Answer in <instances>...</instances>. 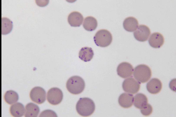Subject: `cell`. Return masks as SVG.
I'll list each match as a JSON object with an SVG mask.
<instances>
[{
    "label": "cell",
    "instance_id": "1",
    "mask_svg": "<svg viewBox=\"0 0 176 117\" xmlns=\"http://www.w3.org/2000/svg\"><path fill=\"white\" fill-rule=\"evenodd\" d=\"M77 113L83 116H88L94 112L95 105L93 101L89 98H80L77 101L76 106Z\"/></svg>",
    "mask_w": 176,
    "mask_h": 117
},
{
    "label": "cell",
    "instance_id": "2",
    "mask_svg": "<svg viewBox=\"0 0 176 117\" xmlns=\"http://www.w3.org/2000/svg\"><path fill=\"white\" fill-rule=\"evenodd\" d=\"M66 88L71 93L78 94L82 93L85 87L84 80L78 76H74L70 77L66 84Z\"/></svg>",
    "mask_w": 176,
    "mask_h": 117
},
{
    "label": "cell",
    "instance_id": "3",
    "mask_svg": "<svg viewBox=\"0 0 176 117\" xmlns=\"http://www.w3.org/2000/svg\"><path fill=\"white\" fill-rule=\"evenodd\" d=\"M151 75V69L146 65L140 64L135 68L133 76L139 82L144 83L147 82L150 78Z\"/></svg>",
    "mask_w": 176,
    "mask_h": 117
},
{
    "label": "cell",
    "instance_id": "4",
    "mask_svg": "<svg viewBox=\"0 0 176 117\" xmlns=\"http://www.w3.org/2000/svg\"><path fill=\"white\" fill-rule=\"evenodd\" d=\"M95 43L98 46L106 47L109 46L112 40L111 32L106 29H101L96 33L94 37Z\"/></svg>",
    "mask_w": 176,
    "mask_h": 117
},
{
    "label": "cell",
    "instance_id": "5",
    "mask_svg": "<svg viewBox=\"0 0 176 117\" xmlns=\"http://www.w3.org/2000/svg\"><path fill=\"white\" fill-rule=\"evenodd\" d=\"M63 98L62 91L58 88H52L47 92V100L52 105H56L59 104L62 101Z\"/></svg>",
    "mask_w": 176,
    "mask_h": 117
},
{
    "label": "cell",
    "instance_id": "6",
    "mask_svg": "<svg viewBox=\"0 0 176 117\" xmlns=\"http://www.w3.org/2000/svg\"><path fill=\"white\" fill-rule=\"evenodd\" d=\"M140 84L133 78L125 79L122 83V88L126 92L132 94L137 93L139 90Z\"/></svg>",
    "mask_w": 176,
    "mask_h": 117
},
{
    "label": "cell",
    "instance_id": "7",
    "mask_svg": "<svg viewBox=\"0 0 176 117\" xmlns=\"http://www.w3.org/2000/svg\"><path fill=\"white\" fill-rule=\"evenodd\" d=\"M46 92L44 89L40 87H35L31 90L30 97L31 100L38 104L43 103L46 100Z\"/></svg>",
    "mask_w": 176,
    "mask_h": 117
},
{
    "label": "cell",
    "instance_id": "8",
    "mask_svg": "<svg viewBox=\"0 0 176 117\" xmlns=\"http://www.w3.org/2000/svg\"><path fill=\"white\" fill-rule=\"evenodd\" d=\"M133 71L132 66L127 62L120 63L117 68L118 75L121 77L126 78L132 76Z\"/></svg>",
    "mask_w": 176,
    "mask_h": 117
},
{
    "label": "cell",
    "instance_id": "9",
    "mask_svg": "<svg viewBox=\"0 0 176 117\" xmlns=\"http://www.w3.org/2000/svg\"><path fill=\"white\" fill-rule=\"evenodd\" d=\"M150 34V30L149 28L145 25L141 24L134 32L133 35L137 40L144 42L148 39Z\"/></svg>",
    "mask_w": 176,
    "mask_h": 117
},
{
    "label": "cell",
    "instance_id": "10",
    "mask_svg": "<svg viewBox=\"0 0 176 117\" xmlns=\"http://www.w3.org/2000/svg\"><path fill=\"white\" fill-rule=\"evenodd\" d=\"M148 41L151 47L154 48H159L163 44L164 38L161 34L158 32H155L150 35Z\"/></svg>",
    "mask_w": 176,
    "mask_h": 117
},
{
    "label": "cell",
    "instance_id": "11",
    "mask_svg": "<svg viewBox=\"0 0 176 117\" xmlns=\"http://www.w3.org/2000/svg\"><path fill=\"white\" fill-rule=\"evenodd\" d=\"M162 84L161 81L157 78L151 79L146 85V88L150 93L155 94L159 93L161 90Z\"/></svg>",
    "mask_w": 176,
    "mask_h": 117
},
{
    "label": "cell",
    "instance_id": "12",
    "mask_svg": "<svg viewBox=\"0 0 176 117\" xmlns=\"http://www.w3.org/2000/svg\"><path fill=\"white\" fill-rule=\"evenodd\" d=\"M83 17L79 12L74 11L71 13L67 18V21L69 24L72 27H78L82 24Z\"/></svg>",
    "mask_w": 176,
    "mask_h": 117
},
{
    "label": "cell",
    "instance_id": "13",
    "mask_svg": "<svg viewBox=\"0 0 176 117\" xmlns=\"http://www.w3.org/2000/svg\"><path fill=\"white\" fill-rule=\"evenodd\" d=\"M134 98L133 95L128 93H124L120 95L118 99V102L122 107L128 108L133 105Z\"/></svg>",
    "mask_w": 176,
    "mask_h": 117
},
{
    "label": "cell",
    "instance_id": "14",
    "mask_svg": "<svg viewBox=\"0 0 176 117\" xmlns=\"http://www.w3.org/2000/svg\"><path fill=\"white\" fill-rule=\"evenodd\" d=\"M138 25V20L135 17L132 16L126 18L123 23L124 29L129 32H133L136 30Z\"/></svg>",
    "mask_w": 176,
    "mask_h": 117
},
{
    "label": "cell",
    "instance_id": "15",
    "mask_svg": "<svg viewBox=\"0 0 176 117\" xmlns=\"http://www.w3.org/2000/svg\"><path fill=\"white\" fill-rule=\"evenodd\" d=\"M40 111L39 108L37 105L29 103L26 106L24 116L26 117H36Z\"/></svg>",
    "mask_w": 176,
    "mask_h": 117
},
{
    "label": "cell",
    "instance_id": "16",
    "mask_svg": "<svg viewBox=\"0 0 176 117\" xmlns=\"http://www.w3.org/2000/svg\"><path fill=\"white\" fill-rule=\"evenodd\" d=\"M94 53L91 47H85L82 48L79 51V57L84 62L90 61L92 58Z\"/></svg>",
    "mask_w": 176,
    "mask_h": 117
},
{
    "label": "cell",
    "instance_id": "17",
    "mask_svg": "<svg viewBox=\"0 0 176 117\" xmlns=\"http://www.w3.org/2000/svg\"><path fill=\"white\" fill-rule=\"evenodd\" d=\"M10 111L11 114L15 117L23 116L25 113V109L23 105L19 102L12 105L10 107Z\"/></svg>",
    "mask_w": 176,
    "mask_h": 117
},
{
    "label": "cell",
    "instance_id": "18",
    "mask_svg": "<svg viewBox=\"0 0 176 117\" xmlns=\"http://www.w3.org/2000/svg\"><path fill=\"white\" fill-rule=\"evenodd\" d=\"M97 26V19L91 16H88L85 18L83 24V26L87 31H92L94 30Z\"/></svg>",
    "mask_w": 176,
    "mask_h": 117
},
{
    "label": "cell",
    "instance_id": "19",
    "mask_svg": "<svg viewBox=\"0 0 176 117\" xmlns=\"http://www.w3.org/2000/svg\"><path fill=\"white\" fill-rule=\"evenodd\" d=\"M148 103V98L145 95L139 93L136 95L134 97V105L136 108L141 109Z\"/></svg>",
    "mask_w": 176,
    "mask_h": 117
},
{
    "label": "cell",
    "instance_id": "20",
    "mask_svg": "<svg viewBox=\"0 0 176 117\" xmlns=\"http://www.w3.org/2000/svg\"><path fill=\"white\" fill-rule=\"evenodd\" d=\"M1 33L5 35L9 33L13 27L12 21L6 17H2L1 19Z\"/></svg>",
    "mask_w": 176,
    "mask_h": 117
},
{
    "label": "cell",
    "instance_id": "21",
    "mask_svg": "<svg viewBox=\"0 0 176 117\" xmlns=\"http://www.w3.org/2000/svg\"><path fill=\"white\" fill-rule=\"evenodd\" d=\"M18 95L17 93L12 90L7 91L4 95L5 101L9 104L15 103L18 101Z\"/></svg>",
    "mask_w": 176,
    "mask_h": 117
},
{
    "label": "cell",
    "instance_id": "22",
    "mask_svg": "<svg viewBox=\"0 0 176 117\" xmlns=\"http://www.w3.org/2000/svg\"><path fill=\"white\" fill-rule=\"evenodd\" d=\"M152 107L150 104L148 103L144 107L141 109V113L145 116H149L152 113Z\"/></svg>",
    "mask_w": 176,
    "mask_h": 117
},
{
    "label": "cell",
    "instance_id": "23",
    "mask_svg": "<svg viewBox=\"0 0 176 117\" xmlns=\"http://www.w3.org/2000/svg\"><path fill=\"white\" fill-rule=\"evenodd\" d=\"M40 117L54 116L57 117V114L53 111L50 110H45L40 114Z\"/></svg>",
    "mask_w": 176,
    "mask_h": 117
}]
</instances>
